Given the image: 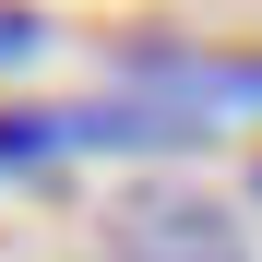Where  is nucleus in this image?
Wrapping results in <instances>:
<instances>
[{
    "label": "nucleus",
    "instance_id": "3",
    "mask_svg": "<svg viewBox=\"0 0 262 262\" xmlns=\"http://www.w3.org/2000/svg\"><path fill=\"white\" fill-rule=\"evenodd\" d=\"M119 60L167 83V107H238L262 96V48H238V36H119Z\"/></svg>",
    "mask_w": 262,
    "mask_h": 262
},
{
    "label": "nucleus",
    "instance_id": "4",
    "mask_svg": "<svg viewBox=\"0 0 262 262\" xmlns=\"http://www.w3.org/2000/svg\"><path fill=\"white\" fill-rule=\"evenodd\" d=\"M36 48H48V12H36V0H0V72L36 60Z\"/></svg>",
    "mask_w": 262,
    "mask_h": 262
},
{
    "label": "nucleus",
    "instance_id": "1",
    "mask_svg": "<svg viewBox=\"0 0 262 262\" xmlns=\"http://www.w3.org/2000/svg\"><path fill=\"white\" fill-rule=\"evenodd\" d=\"M214 143V107H167V96H60V107H0V167H60V155H179Z\"/></svg>",
    "mask_w": 262,
    "mask_h": 262
},
{
    "label": "nucleus",
    "instance_id": "2",
    "mask_svg": "<svg viewBox=\"0 0 262 262\" xmlns=\"http://www.w3.org/2000/svg\"><path fill=\"white\" fill-rule=\"evenodd\" d=\"M107 262H250V227L238 203H203V191H131Z\"/></svg>",
    "mask_w": 262,
    "mask_h": 262
},
{
    "label": "nucleus",
    "instance_id": "5",
    "mask_svg": "<svg viewBox=\"0 0 262 262\" xmlns=\"http://www.w3.org/2000/svg\"><path fill=\"white\" fill-rule=\"evenodd\" d=\"M250 203H262V155H250Z\"/></svg>",
    "mask_w": 262,
    "mask_h": 262
}]
</instances>
